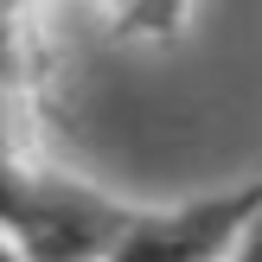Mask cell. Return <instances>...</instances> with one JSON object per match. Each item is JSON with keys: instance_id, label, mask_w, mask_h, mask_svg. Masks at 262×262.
Returning <instances> with one entry per match:
<instances>
[{"instance_id": "6da1fadb", "label": "cell", "mask_w": 262, "mask_h": 262, "mask_svg": "<svg viewBox=\"0 0 262 262\" xmlns=\"http://www.w3.org/2000/svg\"><path fill=\"white\" fill-rule=\"evenodd\" d=\"M262 211V179L256 186H230L211 199H192L179 211H147L128 217L115 250L102 262H230L243 243V230Z\"/></svg>"}, {"instance_id": "7a4b0ae2", "label": "cell", "mask_w": 262, "mask_h": 262, "mask_svg": "<svg viewBox=\"0 0 262 262\" xmlns=\"http://www.w3.org/2000/svg\"><path fill=\"white\" fill-rule=\"evenodd\" d=\"M128 7H135V19H141V26H173L186 0H128Z\"/></svg>"}, {"instance_id": "3957f363", "label": "cell", "mask_w": 262, "mask_h": 262, "mask_svg": "<svg viewBox=\"0 0 262 262\" xmlns=\"http://www.w3.org/2000/svg\"><path fill=\"white\" fill-rule=\"evenodd\" d=\"M230 262H262V211H256V224L243 230V243H237V256Z\"/></svg>"}, {"instance_id": "277c9868", "label": "cell", "mask_w": 262, "mask_h": 262, "mask_svg": "<svg viewBox=\"0 0 262 262\" xmlns=\"http://www.w3.org/2000/svg\"><path fill=\"white\" fill-rule=\"evenodd\" d=\"M7 71H13V19L0 7V83H7Z\"/></svg>"}, {"instance_id": "5b68a950", "label": "cell", "mask_w": 262, "mask_h": 262, "mask_svg": "<svg viewBox=\"0 0 262 262\" xmlns=\"http://www.w3.org/2000/svg\"><path fill=\"white\" fill-rule=\"evenodd\" d=\"M0 262H26V250H19V243L7 237V230H0Z\"/></svg>"}]
</instances>
